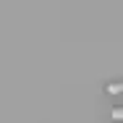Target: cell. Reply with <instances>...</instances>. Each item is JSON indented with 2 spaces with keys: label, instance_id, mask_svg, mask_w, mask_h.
Listing matches in <instances>:
<instances>
[{
  "label": "cell",
  "instance_id": "2",
  "mask_svg": "<svg viewBox=\"0 0 123 123\" xmlns=\"http://www.w3.org/2000/svg\"><path fill=\"white\" fill-rule=\"evenodd\" d=\"M110 123H123V105H121V107H113V113H110Z\"/></svg>",
  "mask_w": 123,
  "mask_h": 123
},
{
  "label": "cell",
  "instance_id": "1",
  "mask_svg": "<svg viewBox=\"0 0 123 123\" xmlns=\"http://www.w3.org/2000/svg\"><path fill=\"white\" fill-rule=\"evenodd\" d=\"M105 94H123V81H110V84H105Z\"/></svg>",
  "mask_w": 123,
  "mask_h": 123
}]
</instances>
